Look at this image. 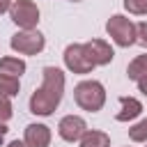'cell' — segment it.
<instances>
[{"mask_svg": "<svg viewBox=\"0 0 147 147\" xmlns=\"http://www.w3.org/2000/svg\"><path fill=\"white\" fill-rule=\"evenodd\" d=\"M106 32L110 34V39L122 46V48H129L131 44H136V23L122 14H115L108 18L106 23Z\"/></svg>", "mask_w": 147, "mask_h": 147, "instance_id": "cell-3", "label": "cell"}, {"mask_svg": "<svg viewBox=\"0 0 147 147\" xmlns=\"http://www.w3.org/2000/svg\"><path fill=\"white\" fill-rule=\"evenodd\" d=\"M23 140L28 147H48L51 145V129L46 124H28Z\"/></svg>", "mask_w": 147, "mask_h": 147, "instance_id": "cell-9", "label": "cell"}, {"mask_svg": "<svg viewBox=\"0 0 147 147\" xmlns=\"http://www.w3.org/2000/svg\"><path fill=\"white\" fill-rule=\"evenodd\" d=\"M76 103L87 113H99L106 103V90L99 80H83L74 87Z\"/></svg>", "mask_w": 147, "mask_h": 147, "instance_id": "cell-2", "label": "cell"}, {"mask_svg": "<svg viewBox=\"0 0 147 147\" xmlns=\"http://www.w3.org/2000/svg\"><path fill=\"white\" fill-rule=\"evenodd\" d=\"M138 90H140V92H142V94H145V96H147V76H145V78H140V80H138Z\"/></svg>", "mask_w": 147, "mask_h": 147, "instance_id": "cell-19", "label": "cell"}, {"mask_svg": "<svg viewBox=\"0 0 147 147\" xmlns=\"http://www.w3.org/2000/svg\"><path fill=\"white\" fill-rule=\"evenodd\" d=\"M41 76H44L41 87L34 90L32 96H30V113L39 115V117H48V115L55 113V108L62 101V94H64V74L57 67H44Z\"/></svg>", "mask_w": 147, "mask_h": 147, "instance_id": "cell-1", "label": "cell"}, {"mask_svg": "<svg viewBox=\"0 0 147 147\" xmlns=\"http://www.w3.org/2000/svg\"><path fill=\"white\" fill-rule=\"evenodd\" d=\"M124 7L136 16H145L147 14V0H124Z\"/></svg>", "mask_w": 147, "mask_h": 147, "instance_id": "cell-16", "label": "cell"}, {"mask_svg": "<svg viewBox=\"0 0 147 147\" xmlns=\"http://www.w3.org/2000/svg\"><path fill=\"white\" fill-rule=\"evenodd\" d=\"M9 44H11V48H14L16 53H21V55H37V53L44 51L46 39H44V34L37 32V30H21V32H16V34L11 37Z\"/></svg>", "mask_w": 147, "mask_h": 147, "instance_id": "cell-5", "label": "cell"}, {"mask_svg": "<svg viewBox=\"0 0 147 147\" xmlns=\"http://www.w3.org/2000/svg\"><path fill=\"white\" fill-rule=\"evenodd\" d=\"M129 138H131L133 142H145V140H147V119L133 124V126L129 129Z\"/></svg>", "mask_w": 147, "mask_h": 147, "instance_id": "cell-15", "label": "cell"}, {"mask_svg": "<svg viewBox=\"0 0 147 147\" xmlns=\"http://www.w3.org/2000/svg\"><path fill=\"white\" fill-rule=\"evenodd\" d=\"M71 2H80V0H71Z\"/></svg>", "mask_w": 147, "mask_h": 147, "instance_id": "cell-23", "label": "cell"}, {"mask_svg": "<svg viewBox=\"0 0 147 147\" xmlns=\"http://www.w3.org/2000/svg\"><path fill=\"white\" fill-rule=\"evenodd\" d=\"M83 48H85V53H87V57H90V62H92L94 67L110 64V62H113V57H115V53H113L110 44H108V41H103V39H92V41L83 44Z\"/></svg>", "mask_w": 147, "mask_h": 147, "instance_id": "cell-8", "label": "cell"}, {"mask_svg": "<svg viewBox=\"0 0 147 147\" xmlns=\"http://www.w3.org/2000/svg\"><path fill=\"white\" fill-rule=\"evenodd\" d=\"M11 101H9V96H5V94H0V122H7L9 117H11Z\"/></svg>", "mask_w": 147, "mask_h": 147, "instance_id": "cell-17", "label": "cell"}, {"mask_svg": "<svg viewBox=\"0 0 147 147\" xmlns=\"http://www.w3.org/2000/svg\"><path fill=\"white\" fill-rule=\"evenodd\" d=\"M64 64H67V69L74 71V74H90V71L94 69V64L90 62L83 44H69V46L64 48Z\"/></svg>", "mask_w": 147, "mask_h": 147, "instance_id": "cell-6", "label": "cell"}, {"mask_svg": "<svg viewBox=\"0 0 147 147\" xmlns=\"http://www.w3.org/2000/svg\"><path fill=\"white\" fill-rule=\"evenodd\" d=\"M25 71V62L18 57H2L0 60V74L2 76H14L21 78V74Z\"/></svg>", "mask_w": 147, "mask_h": 147, "instance_id": "cell-11", "label": "cell"}, {"mask_svg": "<svg viewBox=\"0 0 147 147\" xmlns=\"http://www.w3.org/2000/svg\"><path fill=\"white\" fill-rule=\"evenodd\" d=\"M9 7H11V0H0V16H2Z\"/></svg>", "mask_w": 147, "mask_h": 147, "instance_id": "cell-20", "label": "cell"}, {"mask_svg": "<svg viewBox=\"0 0 147 147\" xmlns=\"http://www.w3.org/2000/svg\"><path fill=\"white\" fill-rule=\"evenodd\" d=\"M18 90H21L18 78H14V76H2V74H0V94H5V96H16Z\"/></svg>", "mask_w": 147, "mask_h": 147, "instance_id": "cell-14", "label": "cell"}, {"mask_svg": "<svg viewBox=\"0 0 147 147\" xmlns=\"http://www.w3.org/2000/svg\"><path fill=\"white\" fill-rule=\"evenodd\" d=\"M9 16L21 30H34L39 23V7L32 0H14L9 7Z\"/></svg>", "mask_w": 147, "mask_h": 147, "instance_id": "cell-4", "label": "cell"}, {"mask_svg": "<svg viewBox=\"0 0 147 147\" xmlns=\"http://www.w3.org/2000/svg\"><path fill=\"white\" fill-rule=\"evenodd\" d=\"M136 41H140L147 48V21H142V23L136 25Z\"/></svg>", "mask_w": 147, "mask_h": 147, "instance_id": "cell-18", "label": "cell"}, {"mask_svg": "<svg viewBox=\"0 0 147 147\" xmlns=\"http://www.w3.org/2000/svg\"><path fill=\"white\" fill-rule=\"evenodd\" d=\"M85 131H87V124H85V119L78 117V115H67V117H62L60 124H57V133H60V138L67 140V142L80 140Z\"/></svg>", "mask_w": 147, "mask_h": 147, "instance_id": "cell-7", "label": "cell"}, {"mask_svg": "<svg viewBox=\"0 0 147 147\" xmlns=\"http://www.w3.org/2000/svg\"><path fill=\"white\" fill-rule=\"evenodd\" d=\"M126 76H129V80H136V83L147 76V53H145V55H138L133 62H129Z\"/></svg>", "mask_w": 147, "mask_h": 147, "instance_id": "cell-13", "label": "cell"}, {"mask_svg": "<svg viewBox=\"0 0 147 147\" xmlns=\"http://www.w3.org/2000/svg\"><path fill=\"white\" fill-rule=\"evenodd\" d=\"M7 131H9V129H7V124H5V122H0V140H2V136H5Z\"/></svg>", "mask_w": 147, "mask_h": 147, "instance_id": "cell-22", "label": "cell"}, {"mask_svg": "<svg viewBox=\"0 0 147 147\" xmlns=\"http://www.w3.org/2000/svg\"><path fill=\"white\" fill-rule=\"evenodd\" d=\"M80 147H110V138L103 131H85L80 138Z\"/></svg>", "mask_w": 147, "mask_h": 147, "instance_id": "cell-12", "label": "cell"}, {"mask_svg": "<svg viewBox=\"0 0 147 147\" xmlns=\"http://www.w3.org/2000/svg\"><path fill=\"white\" fill-rule=\"evenodd\" d=\"M119 106H122V110L115 115V117H117V122L136 119V117L142 113V103H140L138 99H133V96H119Z\"/></svg>", "mask_w": 147, "mask_h": 147, "instance_id": "cell-10", "label": "cell"}, {"mask_svg": "<svg viewBox=\"0 0 147 147\" xmlns=\"http://www.w3.org/2000/svg\"><path fill=\"white\" fill-rule=\"evenodd\" d=\"M7 147H28V145H25V140H14V142H9Z\"/></svg>", "mask_w": 147, "mask_h": 147, "instance_id": "cell-21", "label": "cell"}]
</instances>
